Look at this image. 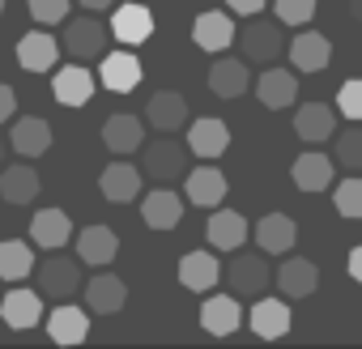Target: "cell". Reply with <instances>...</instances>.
Returning a JSON list of instances; mask_svg holds the SVG:
<instances>
[{"instance_id":"f6af8a7d","label":"cell","mask_w":362,"mask_h":349,"mask_svg":"<svg viewBox=\"0 0 362 349\" xmlns=\"http://www.w3.org/2000/svg\"><path fill=\"white\" fill-rule=\"evenodd\" d=\"M349 13H354V22L362 26V0H349Z\"/></svg>"},{"instance_id":"7402d4cb","label":"cell","mask_w":362,"mask_h":349,"mask_svg":"<svg viewBox=\"0 0 362 349\" xmlns=\"http://www.w3.org/2000/svg\"><path fill=\"white\" fill-rule=\"evenodd\" d=\"M294 132H298V141H307V145H320V141L337 136V107L303 102V107L294 111Z\"/></svg>"},{"instance_id":"ee69618b","label":"cell","mask_w":362,"mask_h":349,"mask_svg":"<svg viewBox=\"0 0 362 349\" xmlns=\"http://www.w3.org/2000/svg\"><path fill=\"white\" fill-rule=\"evenodd\" d=\"M77 5H81V9H90V13H98V9H111L115 0H77Z\"/></svg>"},{"instance_id":"e575fe53","label":"cell","mask_w":362,"mask_h":349,"mask_svg":"<svg viewBox=\"0 0 362 349\" xmlns=\"http://www.w3.org/2000/svg\"><path fill=\"white\" fill-rule=\"evenodd\" d=\"M35 247L22 239H5L0 243V281H26L35 277Z\"/></svg>"},{"instance_id":"f35d334b","label":"cell","mask_w":362,"mask_h":349,"mask_svg":"<svg viewBox=\"0 0 362 349\" xmlns=\"http://www.w3.org/2000/svg\"><path fill=\"white\" fill-rule=\"evenodd\" d=\"M30 5V18L39 26H56V22H69V5L73 0H26Z\"/></svg>"},{"instance_id":"4316f807","label":"cell","mask_w":362,"mask_h":349,"mask_svg":"<svg viewBox=\"0 0 362 349\" xmlns=\"http://www.w3.org/2000/svg\"><path fill=\"white\" fill-rule=\"evenodd\" d=\"M0 319L18 332H30L43 319V294L39 290H9L5 302H0Z\"/></svg>"},{"instance_id":"cb8c5ba5","label":"cell","mask_w":362,"mask_h":349,"mask_svg":"<svg viewBox=\"0 0 362 349\" xmlns=\"http://www.w3.org/2000/svg\"><path fill=\"white\" fill-rule=\"evenodd\" d=\"M119 256V239L111 226H86L77 235V260L90 264V268H107L111 260Z\"/></svg>"},{"instance_id":"83f0119b","label":"cell","mask_w":362,"mask_h":349,"mask_svg":"<svg viewBox=\"0 0 362 349\" xmlns=\"http://www.w3.org/2000/svg\"><path fill=\"white\" fill-rule=\"evenodd\" d=\"M222 268H218V256L214 252H188L179 260V285L192 290V294H209L218 285Z\"/></svg>"},{"instance_id":"e0dca14e","label":"cell","mask_w":362,"mask_h":349,"mask_svg":"<svg viewBox=\"0 0 362 349\" xmlns=\"http://www.w3.org/2000/svg\"><path fill=\"white\" fill-rule=\"evenodd\" d=\"M226 192H230V184L218 166H197L188 174V205H197V209H222Z\"/></svg>"},{"instance_id":"9a60e30c","label":"cell","mask_w":362,"mask_h":349,"mask_svg":"<svg viewBox=\"0 0 362 349\" xmlns=\"http://www.w3.org/2000/svg\"><path fill=\"white\" fill-rule=\"evenodd\" d=\"M273 285H277L290 302H294V298H311L315 285H320V273H315L311 260H303V256H286L281 268L273 273Z\"/></svg>"},{"instance_id":"6da1fadb","label":"cell","mask_w":362,"mask_h":349,"mask_svg":"<svg viewBox=\"0 0 362 349\" xmlns=\"http://www.w3.org/2000/svg\"><path fill=\"white\" fill-rule=\"evenodd\" d=\"M235 47L243 52L247 64H273V60L286 52V39H281V26H277V22H264V18L256 13V18H247V22L239 26Z\"/></svg>"},{"instance_id":"d4e9b609","label":"cell","mask_w":362,"mask_h":349,"mask_svg":"<svg viewBox=\"0 0 362 349\" xmlns=\"http://www.w3.org/2000/svg\"><path fill=\"white\" fill-rule=\"evenodd\" d=\"M47 336L56 345H81L90 336V315L73 302H56L52 315H47Z\"/></svg>"},{"instance_id":"5b68a950","label":"cell","mask_w":362,"mask_h":349,"mask_svg":"<svg viewBox=\"0 0 362 349\" xmlns=\"http://www.w3.org/2000/svg\"><path fill=\"white\" fill-rule=\"evenodd\" d=\"M184 166H188L184 145H175V141H153V145H141V170L149 174V179H158V184L179 179V174H184Z\"/></svg>"},{"instance_id":"44dd1931","label":"cell","mask_w":362,"mask_h":349,"mask_svg":"<svg viewBox=\"0 0 362 349\" xmlns=\"http://www.w3.org/2000/svg\"><path fill=\"white\" fill-rule=\"evenodd\" d=\"M256 98L269 111H286V107L298 102V77L290 69H264L260 81H256Z\"/></svg>"},{"instance_id":"f546056e","label":"cell","mask_w":362,"mask_h":349,"mask_svg":"<svg viewBox=\"0 0 362 349\" xmlns=\"http://www.w3.org/2000/svg\"><path fill=\"white\" fill-rule=\"evenodd\" d=\"M188 149L197 153V158H205V162H214V158H222L226 149H230V128L222 124V119H192V128H188Z\"/></svg>"},{"instance_id":"1f68e13d","label":"cell","mask_w":362,"mask_h":349,"mask_svg":"<svg viewBox=\"0 0 362 349\" xmlns=\"http://www.w3.org/2000/svg\"><path fill=\"white\" fill-rule=\"evenodd\" d=\"M205 239H209V247H218V252H239V247L247 243V218H243V213H230V209L209 213Z\"/></svg>"},{"instance_id":"5bb4252c","label":"cell","mask_w":362,"mask_h":349,"mask_svg":"<svg viewBox=\"0 0 362 349\" xmlns=\"http://www.w3.org/2000/svg\"><path fill=\"white\" fill-rule=\"evenodd\" d=\"M239 324H243L239 294H209L201 302V328L209 336H230V332H239Z\"/></svg>"},{"instance_id":"8992f818","label":"cell","mask_w":362,"mask_h":349,"mask_svg":"<svg viewBox=\"0 0 362 349\" xmlns=\"http://www.w3.org/2000/svg\"><path fill=\"white\" fill-rule=\"evenodd\" d=\"M94 90H98V77H94L81 60L64 64V69L52 77V94H56L60 107H86V102L94 98Z\"/></svg>"},{"instance_id":"bcb514c9","label":"cell","mask_w":362,"mask_h":349,"mask_svg":"<svg viewBox=\"0 0 362 349\" xmlns=\"http://www.w3.org/2000/svg\"><path fill=\"white\" fill-rule=\"evenodd\" d=\"M9 149H13V145H9L5 136H0V166H5V153H9Z\"/></svg>"},{"instance_id":"ffe728a7","label":"cell","mask_w":362,"mask_h":349,"mask_svg":"<svg viewBox=\"0 0 362 349\" xmlns=\"http://www.w3.org/2000/svg\"><path fill=\"white\" fill-rule=\"evenodd\" d=\"M247 85H252V77H247V60H235V56L222 52V56L209 64V90H214L218 98H243Z\"/></svg>"},{"instance_id":"74e56055","label":"cell","mask_w":362,"mask_h":349,"mask_svg":"<svg viewBox=\"0 0 362 349\" xmlns=\"http://www.w3.org/2000/svg\"><path fill=\"white\" fill-rule=\"evenodd\" d=\"M281 26H307L315 18V0H273Z\"/></svg>"},{"instance_id":"30bf717a","label":"cell","mask_w":362,"mask_h":349,"mask_svg":"<svg viewBox=\"0 0 362 349\" xmlns=\"http://www.w3.org/2000/svg\"><path fill=\"white\" fill-rule=\"evenodd\" d=\"M98 85L111 94H132L141 85V60L132 52H107L98 60Z\"/></svg>"},{"instance_id":"4dcf8cb0","label":"cell","mask_w":362,"mask_h":349,"mask_svg":"<svg viewBox=\"0 0 362 349\" xmlns=\"http://www.w3.org/2000/svg\"><path fill=\"white\" fill-rule=\"evenodd\" d=\"M69 239H73V222H69L64 209H39V213L30 218V243H35V247L56 252V247H64Z\"/></svg>"},{"instance_id":"60d3db41","label":"cell","mask_w":362,"mask_h":349,"mask_svg":"<svg viewBox=\"0 0 362 349\" xmlns=\"http://www.w3.org/2000/svg\"><path fill=\"white\" fill-rule=\"evenodd\" d=\"M13 111H18V94H13L5 81H0V124H9V119H13Z\"/></svg>"},{"instance_id":"2e32d148","label":"cell","mask_w":362,"mask_h":349,"mask_svg":"<svg viewBox=\"0 0 362 349\" xmlns=\"http://www.w3.org/2000/svg\"><path fill=\"white\" fill-rule=\"evenodd\" d=\"M141 222H145L149 230H175L179 222H184V201H179V192L153 188V192L141 201Z\"/></svg>"},{"instance_id":"7a4b0ae2","label":"cell","mask_w":362,"mask_h":349,"mask_svg":"<svg viewBox=\"0 0 362 349\" xmlns=\"http://www.w3.org/2000/svg\"><path fill=\"white\" fill-rule=\"evenodd\" d=\"M77 285H81V264H77V260L47 252V260L35 264V290H39L43 298H52V302H69V298L77 294Z\"/></svg>"},{"instance_id":"277c9868","label":"cell","mask_w":362,"mask_h":349,"mask_svg":"<svg viewBox=\"0 0 362 349\" xmlns=\"http://www.w3.org/2000/svg\"><path fill=\"white\" fill-rule=\"evenodd\" d=\"M107 35H111V30H107L98 18L86 13V18H73V22L64 26V39H60V43H64V52H69L73 60L90 64V60H103V56H107Z\"/></svg>"},{"instance_id":"9c48e42d","label":"cell","mask_w":362,"mask_h":349,"mask_svg":"<svg viewBox=\"0 0 362 349\" xmlns=\"http://www.w3.org/2000/svg\"><path fill=\"white\" fill-rule=\"evenodd\" d=\"M60 52H64V43L52 39V30H30V35L18 39V64L26 73H52Z\"/></svg>"},{"instance_id":"ac0fdd59","label":"cell","mask_w":362,"mask_h":349,"mask_svg":"<svg viewBox=\"0 0 362 349\" xmlns=\"http://www.w3.org/2000/svg\"><path fill=\"white\" fill-rule=\"evenodd\" d=\"M111 35L128 47H141L149 35H153V13L149 5H141V0H132V5H119L115 18H111Z\"/></svg>"},{"instance_id":"8fae6325","label":"cell","mask_w":362,"mask_h":349,"mask_svg":"<svg viewBox=\"0 0 362 349\" xmlns=\"http://www.w3.org/2000/svg\"><path fill=\"white\" fill-rule=\"evenodd\" d=\"M141 166H132V162H124V158H115L103 174H98V188H103V196L111 201V205H128V201H136L141 196Z\"/></svg>"},{"instance_id":"4fadbf2b","label":"cell","mask_w":362,"mask_h":349,"mask_svg":"<svg viewBox=\"0 0 362 349\" xmlns=\"http://www.w3.org/2000/svg\"><path fill=\"white\" fill-rule=\"evenodd\" d=\"M294 243H298V222L290 213H264L256 222V247L264 256H290Z\"/></svg>"},{"instance_id":"ba28073f","label":"cell","mask_w":362,"mask_h":349,"mask_svg":"<svg viewBox=\"0 0 362 349\" xmlns=\"http://www.w3.org/2000/svg\"><path fill=\"white\" fill-rule=\"evenodd\" d=\"M235 35H239L235 18H230V13H222V9L201 13V18H197V26H192L197 47H201V52H209V56H222L226 47H235Z\"/></svg>"},{"instance_id":"d6a6232c","label":"cell","mask_w":362,"mask_h":349,"mask_svg":"<svg viewBox=\"0 0 362 349\" xmlns=\"http://www.w3.org/2000/svg\"><path fill=\"white\" fill-rule=\"evenodd\" d=\"M124 302H128V285H124L119 277H111V273H98V277L86 285V307H90L94 315H115Z\"/></svg>"},{"instance_id":"7c38bea8","label":"cell","mask_w":362,"mask_h":349,"mask_svg":"<svg viewBox=\"0 0 362 349\" xmlns=\"http://www.w3.org/2000/svg\"><path fill=\"white\" fill-rule=\"evenodd\" d=\"M145 124L153 132H179L188 124V98L184 94H175V90H158L149 102H145Z\"/></svg>"},{"instance_id":"836d02e7","label":"cell","mask_w":362,"mask_h":349,"mask_svg":"<svg viewBox=\"0 0 362 349\" xmlns=\"http://www.w3.org/2000/svg\"><path fill=\"white\" fill-rule=\"evenodd\" d=\"M328 184H332V158H324L320 149L294 158V188L298 192H324Z\"/></svg>"},{"instance_id":"8d00e7d4","label":"cell","mask_w":362,"mask_h":349,"mask_svg":"<svg viewBox=\"0 0 362 349\" xmlns=\"http://www.w3.org/2000/svg\"><path fill=\"white\" fill-rule=\"evenodd\" d=\"M332 205H337V213H341V218H349V222H358V218H362V179H358V170L349 174V179H341V184L332 188Z\"/></svg>"},{"instance_id":"52a82bcc","label":"cell","mask_w":362,"mask_h":349,"mask_svg":"<svg viewBox=\"0 0 362 349\" xmlns=\"http://www.w3.org/2000/svg\"><path fill=\"white\" fill-rule=\"evenodd\" d=\"M252 332L260 341H277L290 332L294 324V311H290V298H252V315H247Z\"/></svg>"},{"instance_id":"f1b7e54d","label":"cell","mask_w":362,"mask_h":349,"mask_svg":"<svg viewBox=\"0 0 362 349\" xmlns=\"http://www.w3.org/2000/svg\"><path fill=\"white\" fill-rule=\"evenodd\" d=\"M103 145H107L115 158L136 153V149L145 145V119H136V115H111V119L103 124Z\"/></svg>"},{"instance_id":"484cf974","label":"cell","mask_w":362,"mask_h":349,"mask_svg":"<svg viewBox=\"0 0 362 349\" xmlns=\"http://www.w3.org/2000/svg\"><path fill=\"white\" fill-rule=\"evenodd\" d=\"M43 179H39V170L30 162H18V166H0V201H9V205H30L39 196Z\"/></svg>"},{"instance_id":"7dc6e473","label":"cell","mask_w":362,"mask_h":349,"mask_svg":"<svg viewBox=\"0 0 362 349\" xmlns=\"http://www.w3.org/2000/svg\"><path fill=\"white\" fill-rule=\"evenodd\" d=\"M0 18H5V0H0Z\"/></svg>"},{"instance_id":"ab89813d","label":"cell","mask_w":362,"mask_h":349,"mask_svg":"<svg viewBox=\"0 0 362 349\" xmlns=\"http://www.w3.org/2000/svg\"><path fill=\"white\" fill-rule=\"evenodd\" d=\"M337 115L362 119V77H354V81H345V85L337 90Z\"/></svg>"},{"instance_id":"3957f363","label":"cell","mask_w":362,"mask_h":349,"mask_svg":"<svg viewBox=\"0 0 362 349\" xmlns=\"http://www.w3.org/2000/svg\"><path fill=\"white\" fill-rule=\"evenodd\" d=\"M226 281H230V294L239 298H260L269 285H273V268L264 260V252H235L230 268H226Z\"/></svg>"},{"instance_id":"d6986e66","label":"cell","mask_w":362,"mask_h":349,"mask_svg":"<svg viewBox=\"0 0 362 349\" xmlns=\"http://www.w3.org/2000/svg\"><path fill=\"white\" fill-rule=\"evenodd\" d=\"M332 60V43L320 30H303L298 39H290V64L294 73H324Z\"/></svg>"},{"instance_id":"d590c367","label":"cell","mask_w":362,"mask_h":349,"mask_svg":"<svg viewBox=\"0 0 362 349\" xmlns=\"http://www.w3.org/2000/svg\"><path fill=\"white\" fill-rule=\"evenodd\" d=\"M337 162L362 174V119H349V128L337 132Z\"/></svg>"},{"instance_id":"603a6c76","label":"cell","mask_w":362,"mask_h":349,"mask_svg":"<svg viewBox=\"0 0 362 349\" xmlns=\"http://www.w3.org/2000/svg\"><path fill=\"white\" fill-rule=\"evenodd\" d=\"M9 145L18 149V158H43L52 149V124L39 115H22L9 128Z\"/></svg>"},{"instance_id":"7bdbcfd3","label":"cell","mask_w":362,"mask_h":349,"mask_svg":"<svg viewBox=\"0 0 362 349\" xmlns=\"http://www.w3.org/2000/svg\"><path fill=\"white\" fill-rule=\"evenodd\" d=\"M345 268H349V277H354V281L362 285V243H358V247L349 252V260H345Z\"/></svg>"},{"instance_id":"b9f144b4","label":"cell","mask_w":362,"mask_h":349,"mask_svg":"<svg viewBox=\"0 0 362 349\" xmlns=\"http://www.w3.org/2000/svg\"><path fill=\"white\" fill-rule=\"evenodd\" d=\"M230 5V13H239V18H256L260 9H269V0H226Z\"/></svg>"}]
</instances>
